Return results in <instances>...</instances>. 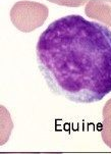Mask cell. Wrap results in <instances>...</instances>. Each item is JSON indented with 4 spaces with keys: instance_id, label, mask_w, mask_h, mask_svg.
<instances>
[{
    "instance_id": "cell-1",
    "label": "cell",
    "mask_w": 111,
    "mask_h": 154,
    "mask_svg": "<svg viewBox=\"0 0 111 154\" xmlns=\"http://www.w3.org/2000/svg\"><path fill=\"white\" fill-rule=\"evenodd\" d=\"M38 66L51 92L94 103L111 92V31L79 14L54 20L39 37Z\"/></svg>"
}]
</instances>
